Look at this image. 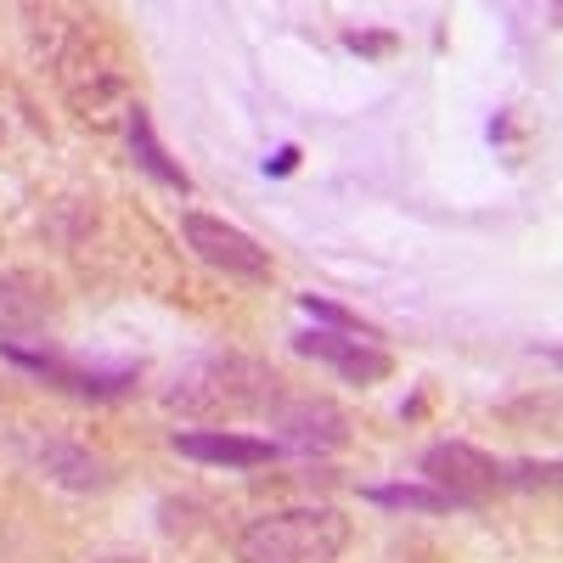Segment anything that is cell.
Returning <instances> with one entry per match:
<instances>
[{"label":"cell","mask_w":563,"mask_h":563,"mask_svg":"<svg viewBox=\"0 0 563 563\" xmlns=\"http://www.w3.org/2000/svg\"><path fill=\"white\" fill-rule=\"evenodd\" d=\"M169 406L186 417H249V411H271L276 406V372L254 355H203L175 378Z\"/></svg>","instance_id":"cell-1"},{"label":"cell","mask_w":563,"mask_h":563,"mask_svg":"<svg viewBox=\"0 0 563 563\" xmlns=\"http://www.w3.org/2000/svg\"><path fill=\"white\" fill-rule=\"evenodd\" d=\"M350 547V519L333 507H288L249 519L238 536V563H339Z\"/></svg>","instance_id":"cell-2"},{"label":"cell","mask_w":563,"mask_h":563,"mask_svg":"<svg viewBox=\"0 0 563 563\" xmlns=\"http://www.w3.org/2000/svg\"><path fill=\"white\" fill-rule=\"evenodd\" d=\"M417 474H422L429 490H440L456 512H479V507H490L507 490L501 485V462L485 456L479 445H467V440H434L429 451H422Z\"/></svg>","instance_id":"cell-3"},{"label":"cell","mask_w":563,"mask_h":563,"mask_svg":"<svg viewBox=\"0 0 563 563\" xmlns=\"http://www.w3.org/2000/svg\"><path fill=\"white\" fill-rule=\"evenodd\" d=\"M0 361L40 378L45 389L57 395H74V400H119L135 389V366H79L68 355H57L52 344H0Z\"/></svg>","instance_id":"cell-4"},{"label":"cell","mask_w":563,"mask_h":563,"mask_svg":"<svg viewBox=\"0 0 563 563\" xmlns=\"http://www.w3.org/2000/svg\"><path fill=\"white\" fill-rule=\"evenodd\" d=\"M180 238L209 271L231 276V282H271V249L260 238H249L243 225L231 220H214L203 209H186L180 214Z\"/></svg>","instance_id":"cell-5"},{"label":"cell","mask_w":563,"mask_h":563,"mask_svg":"<svg viewBox=\"0 0 563 563\" xmlns=\"http://www.w3.org/2000/svg\"><path fill=\"white\" fill-rule=\"evenodd\" d=\"M271 429H276V451L288 456H333L350 445V411L333 406V400H282L265 411Z\"/></svg>","instance_id":"cell-6"},{"label":"cell","mask_w":563,"mask_h":563,"mask_svg":"<svg viewBox=\"0 0 563 563\" xmlns=\"http://www.w3.org/2000/svg\"><path fill=\"white\" fill-rule=\"evenodd\" d=\"M294 355H305V361H321V366H333L344 384H361V389H372V384H384L389 372H395V361H389V350H378V344H366V339H344V333H294Z\"/></svg>","instance_id":"cell-7"},{"label":"cell","mask_w":563,"mask_h":563,"mask_svg":"<svg viewBox=\"0 0 563 563\" xmlns=\"http://www.w3.org/2000/svg\"><path fill=\"white\" fill-rule=\"evenodd\" d=\"M169 445H175V456H186V462L238 467V474H249V467H265V462L282 456L271 440H254V434H238V429H175Z\"/></svg>","instance_id":"cell-8"},{"label":"cell","mask_w":563,"mask_h":563,"mask_svg":"<svg viewBox=\"0 0 563 563\" xmlns=\"http://www.w3.org/2000/svg\"><path fill=\"white\" fill-rule=\"evenodd\" d=\"M34 467L52 485H68V490H108L113 485V462H102L97 451H85L74 440H40Z\"/></svg>","instance_id":"cell-9"},{"label":"cell","mask_w":563,"mask_h":563,"mask_svg":"<svg viewBox=\"0 0 563 563\" xmlns=\"http://www.w3.org/2000/svg\"><path fill=\"white\" fill-rule=\"evenodd\" d=\"M45 316H52V305H45V294L34 288V282H23V276L0 282V344H23V339L45 344L40 339Z\"/></svg>","instance_id":"cell-10"},{"label":"cell","mask_w":563,"mask_h":563,"mask_svg":"<svg viewBox=\"0 0 563 563\" xmlns=\"http://www.w3.org/2000/svg\"><path fill=\"white\" fill-rule=\"evenodd\" d=\"M124 130H130V158H135L141 169H147L158 186H169V192H180V198L192 192V175H186V169L164 153V141L153 135V113L141 108V102L130 108V124H124Z\"/></svg>","instance_id":"cell-11"},{"label":"cell","mask_w":563,"mask_h":563,"mask_svg":"<svg viewBox=\"0 0 563 563\" xmlns=\"http://www.w3.org/2000/svg\"><path fill=\"white\" fill-rule=\"evenodd\" d=\"M361 501L389 507V512H456L440 490L429 485H361Z\"/></svg>","instance_id":"cell-12"},{"label":"cell","mask_w":563,"mask_h":563,"mask_svg":"<svg viewBox=\"0 0 563 563\" xmlns=\"http://www.w3.org/2000/svg\"><path fill=\"white\" fill-rule=\"evenodd\" d=\"M299 310H305V316H316V321H327L321 333H344V339H366V344H378V327H366L361 316H350L344 305L321 299V294H299Z\"/></svg>","instance_id":"cell-13"},{"label":"cell","mask_w":563,"mask_h":563,"mask_svg":"<svg viewBox=\"0 0 563 563\" xmlns=\"http://www.w3.org/2000/svg\"><path fill=\"white\" fill-rule=\"evenodd\" d=\"M501 485L552 490V485H558V462H512V467H501Z\"/></svg>","instance_id":"cell-14"},{"label":"cell","mask_w":563,"mask_h":563,"mask_svg":"<svg viewBox=\"0 0 563 563\" xmlns=\"http://www.w3.org/2000/svg\"><path fill=\"white\" fill-rule=\"evenodd\" d=\"M294 158H299V153H294V147H282V153H276V164H271V169H276V175H288V169H294Z\"/></svg>","instance_id":"cell-15"},{"label":"cell","mask_w":563,"mask_h":563,"mask_svg":"<svg viewBox=\"0 0 563 563\" xmlns=\"http://www.w3.org/2000/svg\"><path fill=\"white\" fill-rule=\"evenodd\" d=\"M97 563H147V558H97Z\"/></svg>","instance_id":"cell-16"},{"label":"cell","mask_w":563,"mask_h":563,"mask_svg":"<svg viewBox=\"0 0 563 563\" xmlns=\"http://www.w3.org/2000/svg\"><path fill=\"white\" fill-rule=\"evenodd\" d=\"M0 141H7V130H0Z\"/></svg>","instance_id":"cell-17"}]
</instances>
